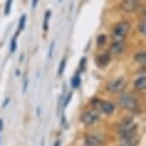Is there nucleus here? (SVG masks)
<instances>
[{"label": "nucleus", "instance_id": "f257e3e1", "mask_svg": "<svg viewBox=\"0 0 146 146\" xmlns=\"http://www.w3.org/2000/svg\"><path fill=\"white\" fill-rule=\"evenodd\" d=\"M91 105H92L94 108L99 110V111H102L103 113H105V114H107V115L112 114V113L114 112V110H115L114 105H113L111 102L102 100V99H99V98H94V99L91 100Z\"/></svg>", "mask_w": 146, "mask_h": 146}, {"label": "nucleus", "instance_id": "f03ea898", "mask_svg": "<svg viewBox=\"0 0 146 146\" xmlns=\"http://www.w3.org/2000/svg\"><path fill=\"white\" fill-rule=\"evenodd\" d=\"M119 104L123 108L129 110V111H136L138 108V102L131 95H122V96H120Z\"/></svg>", "mask_w": 146, "mask_h": 146}, {"label": "nucleus", "instance_id": "7ed1b4c3", "mask_svg": "<svg viewBox=\"0 0 146 146\" xmlns=\"http://www.w3.org/2000/svg\"><path fill=\"white\" fill-rule=\"evenodd\" d=\"M124 88H125V80L123 78H117L115 80H112L106 86V90L112 94L121 92L122 90H124Z\"/></svg>", "mask_w": 146, "mask_h": 146}, {"label": "nucleus", "instance_id": "20e7f679", "mask_svg": "<svg viewBox=\"0 0 146 146\" xmlns=\"http://www.w3.org/2000/svg\"><path fill=\"white\" fill-rule=\"evenodd\" d=\"M99 120V113L96 110H90L81 115V122L86 125H92Z\"/></svg>", "mask_w": 146, "mask_h": 146}, {"label": "nucleus", "instance_id": "39448f33", "mask_svg": "<svg viewBox=\"0 0 146 146\" xmlns=\"http://www.w3.org/2000/svg\"><path fill=\"white\" fill-rule=\"evenodd\" d=\"M129 31H130V23L127 22V21H121L114 26L113 34L116 38H123L128 34Z\"/></svg>", "mask_w": 146, "mask_h": 146}, {"label": "nucleus", "instance_id": "423d86ee", "mask_svg": "<svg viewBox=\"0 0 146 146\" xmlns=\"http://www.w3.org/2000/svg\"><path fill=\"white\" fill-rule=\"evenodd\" d=\"M140 7V0H123L121 2L122 10L127 13H133Z\"/></svg>", "mask_w": 146, "mask_h": 146}, {"label": "nucleus", "instance_id": "0eeeda50", "mask_svg": "<svg viewBox=\"0 0 146 146\" xmlns=\"http://www.w3.org/2000/svg\"><path fill=\"white\" fill-rule=\"evenodd\" d=\"M110 60H111V54L107 52V51L97 55L96 58H95V63L98 67H105L110 63Z\"/></svg>", "mask_w": 146, "mask_h": 146}, {"label": "nucleus", "instance_id": "6e6552de", "mask_svg": "<svg viewBox=\"0 0 146 146\" xmlns=\"http://www.w3.org/2000/svg\"><path fill=\"white\" fill-rule=\"evenodd\" d=\"M124 47H125V44H124V42H123V41H121V40L115 41V42H113V43L111 44L110 52L115 54V55L122 54V52H123V50H124Z\"/></svg>", "mask_w": 146, "mask_h": 146}, {"label": "nucleus", "instance_id": "1a4fd4ad", "mask_svg": "<svg viewBox=\"0 0 146 146\" xmlns=\"http://www.w3.org/2000/svg\"><path fill=\"white\" fill-rule=\"evenodd\" d=\"M84 145L86 146H99L100 145V139L97 136L88 135L84 139Z\"/></svg>", "mask_w": 146, "mask_h": 146}, {"label": "nucleus", "instance_id": "9d476101", "mask_svg": "<svg viewBox=\"0 0 146 146\" xmlns=\"http://www.w3.org/2000/svg\"><path fill=\"white\" fill-rule=\"evenodd\" d=\"M120 146H137V139L135 137H124V138H121Z\"/></svg>", "mask_w": 146, "mask_h": 146}, {"label": "nucleus", "instance_id": "9b49d317", "mask_svg": "<svg viewBox=\"0 0 146 146\" xmlns=\"http://www.w3.org/2000/svg\"><path fill=\"white\" fill-rule=\"evenodd\" d=\"M133 86L137 90L146 89V76H139L138 79H136L133 82Z\"/></svg>", "mask_w": 146, "mask_h": 146}, {"label": "nucleus", "instance_id": "f8f14e48", "mask_svg": "<svg viewBox=\"0 0 146 146\" xmlns=\"http://www.w3.org/2000/svg\"><path fill=\"white\" fill-rule=\"evenodd\" d=\"M135 60L140 65H146V51H139L135 54Z\"/></svg>", "mask_w": 146, "mask_h": 146}, {"label": "nucleus", "instance_id": "ddd939ff", "mask_svg": "<svg viewBox=\"0 0 146 146\" xmlns=\"http://www.w3.org/2000/svg\"><path fill=\"white\" fill-rule=\"evenodd\" d=\"M50 15H51V11L50 10H47L46 13H44V18H43V24H42V27H43V30L44 31H48V21H49V18H50Z\"/></svg>", "mask_w": 146, "mask_h": 146}, {"label": "nucleus", "instance_id": "4468645a", "mask_svg": "<svg viewBox=\"0 0 146 146\" xmlns=\"http://www.w3.org/2000/svg\"><path fill=\"white\" fill-rule=\"evenodd\" d=\"M138 31L141 33V34H144L145 36H146V18H144V19H141L140 22H139V24H138Z\"/></svg>", "mask_w": 146, "mask_h": 146}, {"label": "nucleus", "instance_id": "2eb2a0df", "mask_svg": "<svg viewBox=\"0 0 146 146\" xmlns=\"http://www.w3.org/2000/svg\"><path fill=\"white\" fill-rule=\"evenodd\" d=\"M80 83H81V78H80L79 73H76V74L72 78V82H71V84H72V87L75 89V88H78V87L80 86Z\"/></svg>", "mask_w": 146, "mask_h": 146}, {"label": "nucleus", "instance_id": "dca6fc26", "mask_svg": "<svg viewBox=\"0 0 146 146\" xmlns=\"http://www.w3.org/2000/svg\"><path fill=\"white\" fill-rule=\"evenodd\" d=\"M106 40H107V38H106L105 34H99L97 36V39H96V43H97L98 47H102V46H104L106 43Z\"/></svg>", "mask_w": 146, "mask_h": 146}, {"label": "nucleus", "instance_id": "f3484780", "mask_svg": "<svg viewBox=\"0 0 146 146\" xmlns=\"http://www.w3.org/2000/svg\"><path fill=\"white\" fill-rule=\"evenodd\" d=\"M25 22H26V15H23V16L21 17V19H19V23H18V30H17V32H19V31H22V30L24 29V26H25Z\"/></svg>", "mask_w": 146, "mask_h": 146}, {"label": "nucleus", "instance_id": "a211bd4d", "mask_svg": "<svg viewBox=\"0 0 146 146\" xmlns=\"http://www.w3.org/2000/svg\"><path fill=\"white\" fill-rule=\"evenodd\" d=\"M65 66H66V59H65V58H63V59L60 60V63H59V67H58V75H62V74H63Z\"/></svg>", "mask_w": 146, "mask_h": 146}, {"label": "nucleus", "instance_id": "6ab92c4d", "mask_svg": "<svg viewBox=\"0 0 146 146\" xmlns=\"http://www.w3.org/2000/svg\"><path fill=\"white\" fill-rule=\"evenodd\" d=\"M11 5H13V0H7V1H6V6H5V15H9L10 9H11Z\"/></svg>", "mask_w": 146, "mask_h": 146}, {"label": "nucleus", "instance_id": "aec40b11", "mask_svg": "<svg viewBox=\"0 0 146 146\" xmlns=\"http://www.w3.org/2000/svg\"><path fill=\"white\" fill-rule=\"evenodd\" d=\"M16 47H17V41H16V35H15L10 41V51L14 52L16 50Z\"/></svg>", "mask_w": 146, "mask_h": 146}, {"label": "nucleus", "instance_id": "412c9836", "mask_svg": "<svg viewBox=\"0 0 146 146\" xmlns=\"http://www.w3.org/2000/svg\"><path fill=\"white\" fill-rule=\"evenodd\" d=\"M54 48H55V40H52L49 44V50H48V57L51 58L52 57V52H54Z\"/></svg>", "mask_w": 146, "mask_h": 146}, {"label": "nucleus", "instance_id": "4be33fe9", "mask_svg": "<svg viewBox=\"0 0 146 146\" xmlns=\"http://www.w3.org/2000/svg\"><path fill=\"white\" fill-rule=\"evenodd\" d=\"M86 62H87V58L83 56L81 59H80V68H82V67H84V65H86Z\"/></svg>", "mask_w": 146, "mask_h": 146}, {"label": "nucleus", "instance_id": "5701e85b", "mask_svg": "<svg viewBox=\"0 0 146 146\" xmlns=\"http://www.w3.org/2000/svg\"><path fill=\"white\" fill-rule=\"evenodd\" d=\"M71 97H72V94H70L68 96H67V98H66V102H64V107L70 103V100H71Z\"/></svg>", "mask_w": 146, "mask_h": 146}, {"label": "nucleus", "instance_id": "b1692460", "mask_svg": "<svg viewBox=\"0 0 146 146\" xmlns=\"http://www.w3.org/2000/svg\"><path fill=\"white\" fill-rule=\"evenodd\" d=\"M27 83H29V81L25 79V80H24V84H23V92H25V91H26V87H27Z\"/></svg>", "mask_w": 146, "mask_h": 146}, {"label": "nucleus", "instance_id": "393cba45", "mask_svg": "<svg viewBox=\"0 0 146 146\" xmlns=\"http://www.w3.org/2000/svg\"><path fill=\"white\" fill-rule=\"evenodd\" d=\"M38 2H39V0H32V8H35L36 7V5H38Z\"/></svg>", "mask_w": 146, "mask_h": 146}, {"label": "nucleus", "instance_id": "a878e982", "mask_svg": "<svg viewBox=\"0 0 146 146\" xmlns=\"http://www.w3.org/2000/svg\"><path fill=\"white\" fill-rule=\"evenodd\" d=\"M143 14L146 15V6H144V8H143Z\"/></svg>", "mask_w": 146, "mask_h": 146}, {"label": "nucleus", "instance_id": "bb28decb", "mask_svg": "<svg viewBox=\"0 0 146 146\" xmlns=\"http://www.w3.org/2000/svg\"><path fill=\"white\" fill-rule=\"evenodd\" d=\"M59 144H60V141L58 140V141H56V143H55V146H59Z\"/></svg>", "mask_w": 146, "mask_h": 146}, {"label": "nucleus", "instance_id": "cd10ccee", "mask_svg": "<svg viewBox=\"0 0 146 146\" xmlns=\"http://www.w3.org/2000/svg\"><path fill=\"white\" fill-rule=\"evenodd\" d=\"M2 129V120H0V130Z\"/></svg>", "mask_w": 146, "mask_h": 146}, {"label": "nucleus", "instance_id": "c85d7f7f", "mask_svg": "<svg viewBox=\"0 0 146 146\" xmlns=\"http://www.w3.org/2000/svg\"><path fill=\"white\" fill-rule=\"evenodd\" d=\"M59 1H62V0H59Z\"/></svg>", "mask_w": 146, "mask_h": 146}]
</instances>
